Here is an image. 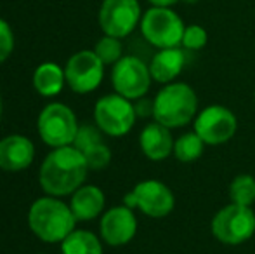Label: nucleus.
Listing matches in <instances>:
<instances>
[{
  "label": "nucleus",
  "mask_w": 255,
  "mask_h": 254,
  "mask_svg": "<svg viewBox=\"0 0 255 254\" xmlns=\"http://www.w3.org/2000/svg\"><path fill=\"white\" fill-rule=\"evenodd\" d=\"M64 71L54 63H44L35 70L33 85L42 96H56L64 85Z\"/></svg>",
  "instance_id": "a211bd4d"
},
{
  "label": "nucleus",
  "mask_w": 255,
  "mask_h": 254,
  "mask_svg": "<svg viewBox=\"0 0 255 254\" xmlns=\"http://www.w3.org/2000/svg\"><path fill=\"white\" fill-rule=\"evenodd\" d=\"M98 143H103V139H101L99 131L94 126L78 127V132H77V136H75V141H73L75 148L80 150V152H85L87 148L98 145Z\"/></svg>",
  "instance_id": "393cba45"
},
{
  "label": "nucleus",
  "mask_w": 255,
  "mask_h": 254,
  "mask_svg": "<svg viewBox=\"0 0 255 254\" xmlns=\"http://www.w3.org/2000/svg\"><path fill=\"white\" fill-rule=\"evenodd\" d=\"M33 143L24 136H9L0 141V167L3 171L26 169L33 162Z\"/></svg>",
  "instance_id": "4468645a"
},
{
  "label": "nucleus",
  "mask_w": 255,
  "mask_h": 254,
  "mask_svg": "<svg viewBox=\"0 0 255 254\" xmlns=\"http://www.w3.org/2000/svg\"><path fill=\"white\" fill-rule=\"evenodd\" d=\"M87 160V166L92 167V169H103L110 164L111 160V152L104 143H98V145L91 146L85 152H82Z\"/></svg>",
  "instance_id": "b1692460"
},
{
  "label": "nucleus",
  "mask_w": 255,
  "mask_h": 254,
  "mask_svg": "<svg viewBox=\"0 0 255 254\" xmlns=\"http://www.w3.org/2000/svg\"><path fill=\"white\" fill-rule=\"evenodd\" d=\"M139 143H141L142 153L154 162L165 160L170 153H174L175 141L170 134V129L160 122L148 124L142 129L141 136H139Z\"/></svg>",
  "instance_id": "2eb2a0df"
},
{
  "label": "nucleus",
  "mask_w": 255,
  "mask_h": 254,
  "mask_svg": "<svg viewBox=\"0 0 255 254\" xmlns=\"http://www.w3.org/2000/svg\"><path fill=\"white\" fill-rule=\"evenodd\" d=\"M104 209V193L98 187L78 188L71 199V211L80 221L94 220Z\"/></svg>",
  "instance_id": "f3484780"
},
{
  "label": "nucleus",
  "mask_w": 255,
  "mask_h": 254,
  "mask_svg": "<svg viewBox=\"0 0 255 254\" xmlns=\"http://www.w3.org/2000/svg\"><path fill=\"white\" fill-rule=\"evenodd\" d=\"M148 2L151 3L153 7H172L177 2H181V0H148Z\"/></svg>",
  "instance_id": "cd10ccee"
},
{
  "label": "nucleus",
  "mask_w": 255,
  "mask_h": 254,
  "mask_svg": "<svg viewBox=\"0 0 255 254\" xmlns=\"http://www.w3.org/2000/svg\"><path fill=\"white\" fill-rule=\"evenodd\" d=\"M66 82L75 92H91L101 84L104 75V63L94 51H80L70 58L66 64Z\"/></svg>",
  "instance_id": "f8f14e48"
},
{
  "label": "nucleus",
  "mask_w": 255,
  "mask_h": 254,
  "mask_svg": "<svg viewBox=\"0 0 255 254\" xmlns=\"http://www.w3.org/2000/svg\"><path fill=\"white\" fill-rule=\"evenodd\" d=\"M137 232V220L130 207L120 206L110 209L101 220V234L110 246H125Z\"/></svg>",
  "instance_id": "ddd939ff"
},
{
  "label": "nucleus",
  "mask_w": 255,
  "mask_h": 254,
  "mask_svg": "<svg viewBox=\"0 0 255 254\" xmlns=\"http://www.w3.org/2000/svg\"><path fill=\"white\" fill-rule=\"evenodd\" d=\"M87 169V160L80 150L75 146H59L42 164L40 185L51 195H66L80 188Z\"/></svg>",
  "instance_id": "f257e3e1"
},
{
  "label": "nucleus",
  "mask_w": 255,
  "mask_h": 254,
  "mask_svg": "<svg viewBox=\"0 0 255 254\" xmlns=\"http://www.w3.org/2000/svg\"><path fill=\"white\" fill-rule=\"evenodd\" d=\"M111 82L117 94L127 99H139L149 91L151 85L149 66L135 56H124L120 61L115 63Z\"/></svg>",
  "instance_id": "1a4fd4ad"
},
{
  "label": "nucleus",
  "mask_w": 255,
  "mask_h": 254,
  "mask_svg": "<svg viewBox=\"0 0 255 254\" xmlns=\"http://www.w3.org/2000/svg\"><path fill=\"white\" fill-rule=\"evenodd\" d=\"M0 113H2V101H0Z\"/></svg>",
  "instance_id": "c756f323"
},
{
  "label": "nucleus",
  "mask_w": 255,
  "mask_h": 254,
  "mask_svg": "<svg viewBox=\"0 0 255 254\" xmlns=\"http://www.w3.org/2000/svg\"><path fill=\"white\" fill-rule=\"evenodd\" d=\"M212 234L226 246H240L255 234V214L252 207L229 204L212 220Z\"/></svg>",
  "instance_id": "39448f33"
},
{
  "label": "nucleus",
  "mask_w": 255,
  "mask_h": 254,
  "mask_svg": "<svg viewBox=\"0 0 255 254\" xmlns=\"http://www.w3.org/2000/svg\"><path fill=\"white\" fill-rule=\"evenodd\" d=\"M208 42V33L203 26L200 24H188L184 28V35H182L181 45L186 51H200L207 45Z\"/></svg>",
  "instance_id": "5701e85b"
},
{
  "label": "nucleus",
  "mask_w": 255,
  "mask_h": 254,
  "mask_svg": "<svg viewBox=\"0 0 255 254\" xmlns=\"http://www.w3.org/2000/svg\"><path fill=\"white\" fill-rule=\"evenodd\" d=\"M184 28V21L170 7H151L141 19V31L144 38L158 49L179 47Z\"/></svg>",
  "instance_id": "20e7f679"
},
{
  "label": "nucleus",
  "mask_w": 255,
  "mask_h": 254,
  "mask_svg": "<svg viewBox=\"0 0 255 254\" xmlns=\"http://www.w3.org/2000/svg\"><path fill=\"white\" fill-rule=\"evenodd\" d=\"M94 52L98 54V58L101 59L104 64H115L124 58V56H122L120 38L111 37V35H104L101 40L96 44Z\"/></svg>",
  "instance_id": "4be33fe9"
},
{
  "label": "nucleus",
  "mask_w": 255,
  "mask_h": 254,
  "mask_svg": "<svg viewBox=\"0 0 255 254\" xmlns=\"http://www.w3.org/2000/svg\"><path fill=\"white\" fill-rule=\"evenodd\" d=\"M141 19V5L137 0H104L99 10L103 31L117 38L130 35Z\"/></svg>",
  "instance_id": "9b49d317"
},
{
  "label": "nucleus",
  "mask_w": 255,
  "mask_h": 254,
  "mask_svg": "<svg viewBox=\"0 0 255 254\" xmlns=\"http://www.w3.org/2000/svg\"><path fill=\"white\" fill-rule=\"evenodd\" d=\"M63 254H103L101 242L91 232H71L63 241Z\"/></svg>",
  "instance_id": "6ab92c4d"
},
{
  "label": "nucleus",
  "mask_w": 255,
  "mask_h": 254,
  "mask_svg": "<svg viewBox=\"0 0 255 254\" xmlns=\"http://www.w3.org/2000/svg\"><path fill=\"white\" fill-rule=\"evenodd\" d=\"M14 49V35L10 26L3 19H0V63L5 61Z\"/></svg>",
  "instance_id": "a878e982"
},
{
  "label": "nucleus",
  "mask_w": 255,
  "mask_h": 254,
  "mask_svg": "<svg viewBox=\"0 0 255 254\" xmlns=\"http://www.w3.org/2000/svg\"><path fill=\"white\" fill-rule=\"evenodd\" d=\"M229 199L233 204L252 207L255 202V178L250 174H240L231 181Z\"/></svg>",
  "instance_id": "412c9836"
},
{
  "label": "nucleus",
  "mask_w": 255,
  "mask_h": 254,
  "mask_svg": "<svg viewBox=\"0 0 255 254\" xmlns=\"http://www.w3.org/2000/svg\"><path fill=\"white\" fill-rule=\"evenodd\" d=\"M98 127L108 136H125L135 124V108L130 99L120 94L104 96L98 101L94 110Z\"/></svg>",
  "instance_id": "423d86ee"
},
{
  "label": "nucleus",
  "mask_w": 255,
  "mask_h": 254,
  "mask_svg": "<svg viewBox=\"0 0 255 254\" xmlns=\"http://www.w3.org/2000/svg\"><path fill=\"white\" fill-rule=\"evenodd\" d=\"M153 117L168 129L182 127L196 117L198 96L184 82H170L156 94Z\"/></svg>",
  "instance_id": "f03ea898"
},
{
  "label": "nucleus",
  "mask_w": 255,
  "mask_h": 254,
  "mask_svg": "<svg viewBox=\"0 0 255 254\" xmlns=\"http://www.w3.org/2000/svg\"><path fill=\"white\" fill-rule=\"evenodd\" d=\"M186 64V54L181 47L160 49L149 63L151 78L160 84H170L181 75Z\"/></svg>",
  "instance_id": "dca6fc26"
},
{
  "label": "nucleus",
  "mask_w": 255,
  "mask_h": 254,
  "mask_svg": "<svg viewBox=\"0 0 255 254\" xmlns=\"http://www.w3.org/2000/svg\"><path fill=\"white\" fill-rule=\"evenodd\" d=\"M38 132L42 139L54 148L68 146L75 141L78 132L77 119L68 106L52 103L45 106L38 117Z\"/></svg>",
  "instance_id": "6e6552de"
},
{
  "label": "nucleus",
  "mask_w": 255,
  "mask_h": 254,
  "mask_svg": "<svg viewBox=\"0 0 255 254\" xmlns=\"http://www.w3.org/2000/svg\"><path fill=\"white\" fill-rule=\"evenodd\" d=\"M135 108V115L137 117H153V110H154V101H151V99H142L139 98V101L134 105Z\"/></svg>",
  "instance_id": "bb28decb"
},
{
  "label": "nucleus",
  "mask_w": 255,
  "mask_h": 254,
  "mask_svg": "<svg viewBox=\"0 0 255 254\" xmlns=\"http://www.w3.org/2000/svg\"><path fill=\"white\" fill-rule=\"evenodd\" d=\"M238 120L235 113L226 106L212 105L203 108L195 119V132L205 141V145L217 146L229 141L236 134Z\"/></svg>",
  "instance_id": "9d476101"
},
{
  "label": "nucleus",
  "mask_w": 255,
  "mask_h": 254,
  "mask_svg": "<svg viewBox=\"0 0 255 254\" xmlns=\"http://www.w3.org/2000/svg\"><path fill=\"white\" fill-rule=\"evenodd\" d=\"M203 150H205V141L195 131L179 136V139L174 143L175 159L184 164H191L195 160H198L203 155Z\"/></svg>",
  "instance_id": "aec40b11"
},
{
  "label": "nucleus",
  "mask_w": 255,
  "mask_h": 254,
  "mask_svg": "<svg viewBox=\"0 0 255 254\" xmlns=\"http://www.w3.org/2000/svg\"><path fill=\"white\" fill-rule=\"evenodd\" d=\"M30 227L33 234L44 242H63L75 228L71 207L52 197L38 199L30 209Z\"/></svg>",
  "instance_id": "7ed1b4c3"
},
{
  "label": "nucleus",
  "mask_w": 255,
  "mask_h": 254,
  "mask_svg": "<svg viewBox=\"0 0 255 254\" xmlns=\"http://www.w3.org/2000/svg\"><path fill=\"white\" fill-rule=\"evenodd\" d=\"M182 2H186V3H198L200 0H182Z\"/></svg>",
  "instance_id": "c85d7f7f"
},
{
  "label": "nucleus",
  "mask_w": 255,
  "mask_h": 254,
  "mask_svg": "<svg viewBox=\"0 0 255 254\" xmlns=\"http://www.w3.org/2000/svg\"><path fill=\"white\" fill-rule=\"evenodd\" d=\"M125 206L137 207L149 218H165L174 211V193L165 183L156 180L141 181L128 195H125Z\"/></svg>",
  "instance_id": "0eeeda50"
},
{
  "label": "nucleus",
  "mask_w": 255,
  "mask_h": 254,
  "mask_svg": "<svg viewBox=\"0 0 255 254\" xmlns=\"http://www.w3.org/2000/svg\"><path fill=\"white\" fill-rule=\"evenodd\" d=\"M254 98H255V94H254Z\"/></svg>",
  "instance_id": "7c9ffc66"
}]
</instances>
